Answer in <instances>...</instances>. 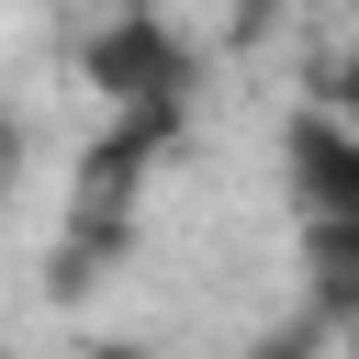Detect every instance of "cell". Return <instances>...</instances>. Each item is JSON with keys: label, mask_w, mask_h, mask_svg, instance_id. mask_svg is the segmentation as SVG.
Segmentation results:
<instances>
[{"label": "cell", "mask_w": 359, "mask_h": 359, "mask_svg": "<svg viewBox=\"0 0 359 359\" xmlns=\"http://www.w3.org/2000/svg\"><path fill=\"white\" fill-rule=\"evenodd\" d=\"M280 202L303 236V314L314 325H359V123L292 101L280 123Z\"/></svg>", "instance_id": "1"}, {"label": "cell", "mask_w": 359, "mask_h": 359, "mask_svg": "<svg viewBox=\"0 0 359 359\" xmlns=\"http://www.w3.org/2000/svg\"><path fill=\"white\" fill-rule=\"evenodd\" d=\"M90 79H101L123 112H157V123H180V101H191V56H180V34H157V22L90 34Z\"/></svg>", "instance_id": "2"}, {"label": "cell", "mask_w": 359, "mask_h": 359, "mask_svg": "<svg viewBox=\"0 0 359 359\" xmlns=\"http://www.w3.org/2000/svg\"><path fill=\"white\" fill-rule=\"evenodd\" d=\"M303 101H314V112H337V123H359V45H348V56H325V67L303 79Z\"/></svg>", "instance_id": "3"}, {"label": "cell", "mask_w": 359, "mask_h": 359, "mask_svg": "<svg viewBox=\"0 0 359 359\" xmlns=\"http://www.w3.org/2000/svg\"><path fill=\"white\" fill-rule=\"evenodd\" d=\"M11 168H22V123H11V101H0V191H11Z\"/></svg>", "instance_id": "4"}, {"label": "cell", "mask_w": 359, "mask_h": 359, "mask_svg": "<svg viewBox=\"0 0 359 359\" xmlns=\"http://www.w3.org/2000/svg\"><path fill=\"white\" fill-rule=\"evenodd\" d=\"M0 359H11V348H0Z\"/></svg>", "instance_id": "5"}]
</instances>
